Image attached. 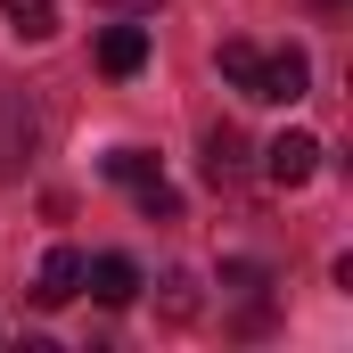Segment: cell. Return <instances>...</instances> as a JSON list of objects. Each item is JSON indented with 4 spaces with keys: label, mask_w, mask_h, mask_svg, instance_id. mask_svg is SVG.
I'll use <instances>...</instances> for the list:
<instances>
[{
    "label": "cell",
    "mask_w": 353,
    "mask_h": 353,
    "mask_svg": "<svg viewBox=\"0 0 353 353\" xmlns=\"http://www.w3.org/2000/svg\"><path fill=\"white\" fill-rule=\"evenodd\" d=\"M83 247H50V255H41V271H33V304H41V312H58V304H74V296H83Z\"/></svg>",
    "instance_id": "6da1fadb"
},
{
    "label": "cell",
    "mask_w": 353,
    "mask_h": 353,
    "mask_svg": "<svg viewBox=\"0 0 353 353\" xmlns=\"http://www.w3.org/2000/svg\"><path fill=\"white\" fill-rule=\"evenodd\" d=\"M263 173L279 181V189H304V181L321 173V140H312V132H279L263 148Z\"/></svg>",
    "instance_id": "7a4b0ae2"
},
{
    "label": "cell",
    "mask_w": 353,
    "mask_h": 353,
    "mask_svg": "<svg viewBox=\"0 0 353 353\" xmlns=\"http://www.w3.org/2000/svg\"><path fill=\"white\" fill-rule=\"evenodd\" d=\"M83 288L107 304V312H123V304L140 296V263H132V255H90V263H83Z\"/></svg>",
    "instance_id": "3957f363"
},
{
    "label": "cell",
    "mask_w": 353,
    "mask_h": 353,
    "mask_svg": "<svg viewBox=\"0 0 353 353\" xmlns=\"http://www.w3.org/2000/svg\"><path fill=\"white\" fill-rule=\"evenodd\" d=\"M312 83V66H304V50H263V66H255V99H279V107H296Z\"/></svg>",
    "instance_id": "277c9868"
},
{
    "label": "cell",
    "mask_w": 353,
    "mask_h": 353,
    "mask_svg": "<svg viewBox=\"0 0 353 353\" xmlns=\"http://www.w3.org/2000/svg\"><path fill=\"white\" fill-rule=\"evenodd\" d=\"M99 66L107 74H140L148 66V25H107L99 33Z\"/></svg>",
    "instance_id": "5b68a950"
},
{
    "label": "cell",
    "mask_w": 353,
    "mask_h": 353,
    "mask_svg": "<svg viewBox=\"0 0 353 353\" xmlns=\"http://www.w3.org/2000/svg\"><path fill=\"white\" fill-rule=\"evenodd\" d=\"M25 148H33V107L25 99H0V173H17Z\"/></svg>",
    "instance_id": "8992f818"
},
{
    "label": "cell",
    "mask_w": 353,
    "mask_h": 353,
    "mask_svg": "<svg viewBox=\"0 0 353 353\" xmlns=\"http://www.w3.org/2000/svg\"><path fill=\"white\" fill-rule=\"evenodd\" d=\"M0 17H8V33H25V41H50V33H58V0H0Z\"/></svg>",
    "instance_id": "52a82bcc"
},
{
    "label": "cell",
    "mask_w": 353,
    "mask_h": 353,
    "mask_svg": "<svg viewBox=\"0 0 353 353\" xmlns=\"http://www.w3.org/2000/svg\"><path fill=\"white\" fill-rule=\"evenodd\" d=\"M247 173V140L222 123V132H205V181H239Z\"/></svg>",
    "instance_id": "ba28073f"
},
{
    "label": "cell",
    "mask_w": 353,
    "mask_h": 353,
    "mask_svg": "<svg viewBox=\"0 0 353 353\" xmlns=\"http://www.w3.org/2000/svg\"><path fill=\"white\" fill-rule=\"evenodd\" d=\"M255 66H263V50H255V41H222V74L247 90V99H255Z\"/></svg>",
    "instance_id": "9c48e42d"
},
{
    "label": "cell",
    "mask_w": 353,
    "mask_h": 353,
    "mask_svg": "<svg viewBox=\"0 0 353 353\" xmlns=\"http://www.w3.org/2000/svg\"><path fill=\"white\" fill-rule=\"evenodd\" d=\"M107 181L140 189V181H157V157H148V148H115V157H107Z\"/></svg>",
    "instance_id": "30bf717a"
},
{
    "label": "cell",
    "mask_w": 353,
    "mask_h": 353,
    "mask_svg": "<svg viewBox=\"0 0 353 353\" xmlns=\"http://www.w3.org/2000/svg\"><path fill=\"white\" fill-rule=\"evenodd\" d=\"M140 214H148V222H173V214H181V197L165 189V173H157V181H140Z\"/></svg>",
    "instance_id": "8fae6325"
},
{
    "label": "cell",
    "mask_w": 353,
    "mask_h": 353,
    "mask_svg": "<svg viewBox=\"0 0 353 353\" xmlns=\"http://www.w3.org/2000/svg\"><path fill=\"white\" fill-rule=\"evenodd\" d=\"M312 8H345V0H312Z\"/></svg>",
    "instance_id": "7c38bea8"
},
{
    "label": "cell",
    "mask_w": 353,
    "mask_h": 353,
    "mask_svg": "<svg viewBox=\"0 0 353 353\" xmlns=\"http://www.w3.org/2000/svg\"><path fill=\"white\" fill-rule=\"evenodd\" d=\"M132 8H148V0H132Z\"/></svg>",
    "instance_id": "4fadbf2b"
}]
</instances>
